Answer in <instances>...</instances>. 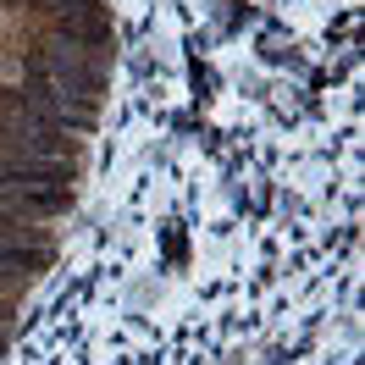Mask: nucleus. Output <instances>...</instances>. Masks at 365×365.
I'll return each instance as SVG.
<instances>
[{"mask_svg": "<svg viewBox=\"0 0 365 365\" xmlns=\"http://www.w3.org/2000/svg\"><path fill=\"white\" fill-rule=\"evenodd\" d=\"M23 288H28V277H17V272H0V310H17Z\"/></svg>", "mask_w": 365, "mask_h": 365, "instance_id": "obj_3", "label": "nucleus"}, {"mask_svg": "<svg viewBox=\"0 0 365 365\" xmlns=\"http://www.w3.org/2000/svg\"><path fill=\"white\" fill-rule=\"evenodd\" d=\"M50 260H56V250H34V244H0V272L39 277Z\"/></svg>", "mask_w": 365, "mask_h": 365, "instance_id": "obj_2", "label": "nucleus"}, {"mask_svg": "<svg viewBox=\"0 0 365 365\" xmlns=\"http://www.w3.org/2000/svg\"><path fill=\"white\" fill-rule=\"evenodd\" d=\"M72 160H34V155H0V210H17L34 222H50L72 210Z\"/></svg>", "mask_w": 365, "mask_h": 365, "instance_id": "obj_1", "label": "nucleus"}]
</instances>
